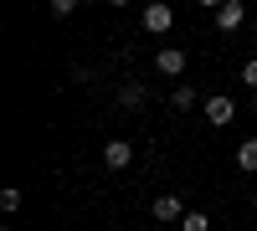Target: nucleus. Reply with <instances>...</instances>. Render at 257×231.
I'll use <instances>...</instances> for the list:
<instances>
[{"mask_svg":"<svg viewBox=\"0 0 257 231\" xmlns=\"http://www.w3.org/2000/svg\"><path fill=\"white\" fill-rule=\"evenodd\" d=\"M231 113H237V103H231V98H206V123H211V129H226V123H231Z\"/></svg>","mask_w":257,"mask_h":231,"instance_id":"nucleus-5","label":"nucleus"},{"mask_svg":"<svg viewBox=\"0 0 257 231\" xmlns=\"http://www.w3.org/2000/svg\"><path fill=\"white\" fill-rule=\"evenodd\" d=\"M149 211H155V221H185V200L180 195H155Z\"/></svg>","mask_w":257,"mask_h":231,"instance_id":"nucleus-6","label":"nucleus"},{"mask_svg":"<svg viewBox=\"0 0 257 231\" xmlns=\"http://www.w3.org/2000/svg\"><path fill=\"white\" fill-rule=\"evenodd\" d=\"M242 21H247L242 0H221V6H216V31H242Z\"/></svg>","mask_w":257,"mask_h":231,"instance_id":"nucleus-3","label":"nucleus"},{"mask_svg":"<svg viewBox=\"0 0 257 231\" xmlns=\"http://www.w3.org/2000/svg\"><path fill=\"white\" fill-rule=\"evenodd\" d=\"M237 170L257 175V139H242V144H237Z\"/></svg>","mask_w":257,"mask_h":231,"instance_id":"nucleus-7","label":"nucleus"},{"mask_svg":"<svg viewBox=\"0 0 257 231\" xmlns=\"http://www.w3.org/2000/svg\"><path fill=\"white\" fill-rule=\"evenodd\" d=\"M144 82H123V88H118V103H123V108H144Z\"/></svg>","mask_w":257,"mask_h":231,"instance_id":"nucleus-9","label":"nucleus"},{"mask_svg":"<svg viewBox=\"0 0 257 231\" xmlns=\"http://www.w3.org/2000/svg\"><path fill=\"white\" fill-rule=\"evenodd\" d=\"M139 21H144V31H149V36H165L170 26H175V11H170L165 0H155V6H144V11H139Z\"/></svg>","mask_w":257,"mask_h":231,"instance_id":"nucleus-1","label":"nucleus"},{"mask_svg":"<svg viewBox=\"0 0 257 231\" xmlns=\"http://www.w3.org/2000/svg\"><path fill=\"white\" fill-rule=\"evenodd\" d=\"M180 231H211V216H206V211H185Z\"/></svg>","mask_w":257,"mask_h":231,"instance_id":"nucleus-10","label":"nucleus"},{"mask_svg":"<svg viewBox=\"0 0 257 231\" xmlns=\"http://www.w3.org/2000/svg\"><path fill=\"white\" fill-rule=\"evenodd\" d=\"M72 11H77V0H52V16H57V21H67Z\"/></svg>","mask_w":257,"mask_h":231,"instance_id":"nucleus-12","label":"nucleus"},{"mask_svg":"<svg viewBox=\"0 0 257 231\" xmlns=\"http://www.w3.org/2000/svg\"><path fill=\"white\" fill-rule=\"evenodd\" d=\"M242 82H247V88H257V57H252V62H242Z\"/></svg>","mask_w":257,"mask_h":231,"instance_id":"nucleus-13","label":"nucleus"},{"mask_svg":"<svg viewBox=\"0 0 257 231\" xmlns=\"http://www.w3.org/2000/svg\"><path fill=\"white\" fill-rule=\"evenodd\" d=\"M252 216H257V195H252Z\"/></svg>","mask_w":257,"mask_h":231,"instance_id":"nucleus-14","label":"nucleus"},{"mask_svg":"<svg viewBox=\"0 0 257 231\" xmlns=\"http://www.w3.org/2000/svg\"><path fill=\"white\" fill-rule=\"evenodd\" d=\"M103 164H108V170H128V164H134V144L128 139H108L103 144Z\"/></svg>","mask_w":257,"mask_h":231,"instance_id":"nucleus-2","label":"nucleus"},{"mask_svg":"<svg viewBox=\"0 0 257 231\" xmlns=\"http://www.w3.org/2000/svg\"><path fill=\"white\" fill-rule=\"evenodd\" d=\"M155 72H160V77H180V72H185V52H180V47H160V52H155Z\"/></svg>","mask_w":257,"mask_h":231,"instance_id":"nucleus-4","label":"nucleus"},{"mask_svg":"<svg viewBox=\"0 0 257 231\" xmlns=\"http://www.w3.org/2000/svg\"><path fill=\"white\" fill-rule=\"evenodd\" d=\"M170 108H196V88H190V82H175V88H170Z\"/></svg>","mask_w":257,"mask_h":231,"instance_id":"nucleus-8","label":"nucleus"},{"mask_svg":"<svg viewBox=\"0 0 257 231\" xmlns=\"http://www.w3.org/2000/svg\"><path fill=\"white\" fill-rule=\"evenodd\" d=\"M0 211H6V216L21 211V190H16V185H6V190H0Z\"/></svg>","mask_w":257,"mask_h":231,"instance_id":"nucleus-11","label":"nucleus"}]
</instances>
